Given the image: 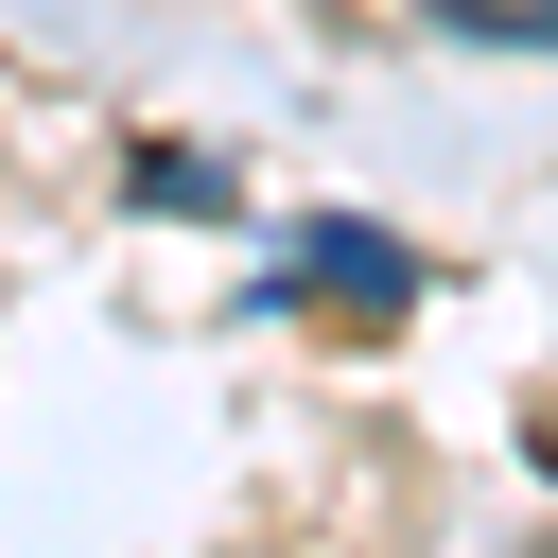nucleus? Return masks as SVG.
<instances>
[{
	"instance_id": "obj_1",
	"label": "nucleus",
	"mask_w": 558,
	"mask_h": 558,
	"mask_svg": "<svg viewBox=\"0 0 558 558\" xmlns=\"http://www.w3.org/2000/svg\"><path fill=\"white\" fill-rule=\"evenodd\" d=\"M401 279H418V262H401L384 227H314V296H366V314H384Z\"/></svg>"
},
{
	"instance_id": "obj_2",
	"label": "nucleus",
	"mask_w": 558,
	"mask_h": 558,
	"mask_svg": "<svg viewBox=\"0 0 558 558\" xmlns=\"http://www.w3.org/2000/svg\"><path fill=\"white\" fill-rule=\"evenodd\" d=\"M453 35H558V0H436Z\"/></svg>"
}]
</instances>
